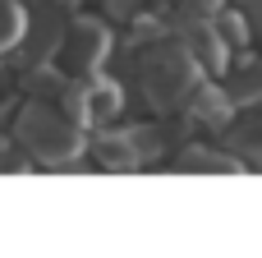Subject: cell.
Masks as SVG:
<instances>
[{"label": "cell", "mask_w": 262, "mask_h": 258, "mask_svg": "<svg viewBox=\"0 0 262 258\" xmlns=\"http://www.w3.org/2000/svg\"><path fill=\"white\" fill-rule=\"evenodd\" d=\"M239 14H244V23H249V37L262 42V0H239Z\"/></svg>", "instance_id": "15"}, {"label": "cell", "mask_w": 262, "mask_h": 258, "mask_svg": "<svg viewBox=\"0 0 262 258\" xmlns=\"http://www.w3.org/2000/svg\"><path fill=\"white\" fill-rule=\"evenodd\" d=\"M14 143L32 162H46V166H69L88 148L83 125L69 111H60L55 102H41V97L23 102V111L14 115Z\"/></svg>", "instance_id": "2"}, {"label": "cell", "mask_w": 262, "mask_h": 258, "mask_svg": "<svg viewBox=\"0 0 262 258\" xmlns=\"http://www.w3.org/2000/svg\"><path fill=\"white\" fill-rule=\"evenodd\" d=\"M23 28H28L23 5L18 0H0V51H14L18 37H23Z\"/></svg>", "instance_id": "12"}, {"label": "cell", "mask_w": 262, "mask_h": 258, "mask_svg": "<svg viewBox=\"0 0 262 258\" xmlns=\"http://www.w3.org/2000/svg\"><path fill=\"white\" fill-rule=\"evenodd\" d=\"M230 148L249 162V166H262V102L258 106H244V115L235 120L230 115Z\"/></svg>", "instance_id": "9"}, {"label": "cell", "mask_w": 262, "mask_h": 258, "mask_svg": "<svg viewBox=\"0 0 262 258\" xmlns=\"http://www.w3.org/2000/svg\"><path fill=\"white\" fill-rule=\"evenodd\" d=\"M101 9H106L111 18H134V14L143 9V0H101Z\"/></svg>", "instance_id": "16"}, {"label": "cell", "mask_w": 262, "mask_h": 258, "mask_svg": "<svg viewBox=\"0 0 262 258\" xmlns=\"http://www.w3.org/2000/svg\"><path fill=\"white\" fill-rule=\"evenodd\" d=\"M244 162L235 152H212L207 143H193L175 157V171H203V175H235Z\"/></svg>", "instance_id": "10"}, {"label": "cell", "mask_w": 262, "mask_h": 258, "mask_svg": "<svg viewBox=\"0 0 262 258\" xmlns=\"http://www.w3.org/2000/svg\"><path fill=\"white\" fill-rule=\"evenodd\" d=\"M221 88H226V97H230L235 111L258 106V102H262V60H258V55H244L239 65H230Z\"/></svg>", "instance_id": "8"}, {"label": "cell", "mask_w": 262, "mask_h": 258, "mask_svg": "<svg viewBox=\"0 0 262 258\" xmlns=\"http://www.w3.org/2000/svg\"><path fill=\"white\" fill-rule=\"evenodd\" d=\"M60 5H78V0H60Z\"/></svg>", "instance_id": "17"}, {"label": "cell", "mask_w": 262, "mask_h": 258, "mask_svg": "<svg viewBox=\"0 0 262 258\" xmlns=\"http://www.w3.org/2000/svg\"><path fill=\"white\" fill-rule=\"evenodd\" d=\"M166 14H175V18H189V14H216L221 9V0H157Z\"/></svg>", "instance_id": "13"}, {"label": "cell", "mask_w": 262, "mask_h": 258, "mask_svg": "<svg viewBox=\"0 0 262 258\" xmlns=\"http://www.w3.org/2000/svg\"><path fill=\"white\" fill-rule=\"evenodd\" d=\"M78 92H83V120H88V125H111V120L124 111V88H120V78H106L101 69H97V74H83V78H78Z\"/></svg>", "instance_id": "5"}, {"label": "cell", "mask_w": 262, "mask_h": 258, "mask_svg": "<svg viewBox=\"0 0 262 258\" xmlns=\"http://www.w3.org/2000/svg\"><path fill=\"white\" fill-rule=\"evenodd\" d=\"M111 32H106V23L101 18H74V23H64V37H60V65H64V74L69 78H83V74H97L101 65H106V55H111Z\"/></svg>", "instance_id": "3"}, {"label": "cell", "mask_w": 262, "mask_h": 258, "mask_svg": "<svg viewBox=\"0 0 262 258\" xmlns=\"http://www.w3.org/2000/svg\"><path fill=\"white\" fill-rule=\"evenodd\" d=\"M175 32H180L184 51L198 60V69L221 74V69L230 65V42H226V37H221V28L212 23V14H189V18H180V23H175Z\"/></svg>", "instance_id": "4"}, {"label": "cell", "mask_w": 262, "mask_h": 258, "mask_svg": "<svg viewBox=\"0 0 262 258\" xmlns=\"http://www.w3.org/2000/svg\"><path fill=\"white\" fill-rule=\"evenodd\" d=\"M134 74H138V88H143L147 106H157V111L180 106L189 97V88L203 78V69L184 51V42L180 37H166V32L152 37V42H143L134 51Z\"/></svg>", "instance_id": "1"}, {"label": "cell", "mask_w": 262, "mask_h": 258, "mask_svg": "<svg viewBox=\"0 0 262 258\" xmlns=\"http://www.w3.org/2000/svg\"><path fill=\"white\" fill-rule=\"evenodd\" d=\"M184 111H189V120L193 125H203V129H226L230 125V115H235V106H230V97H226V88L221 83H193L189 88V97L180 102Z\"/></svg>", "instance_id": "6"}, {"label": "cell", "mask_w": 262, "mask_h": 258, "mask_svg": "<svg viewBox=\"0 0 262 258\" xmlns=\"http://www.w3.org/2000/svg\"><path fill=\"white\" fill-rule=\"evenodd\" d=\"M60 37H64V14H60V9H46V14H37V18H28V28H23V37H18L23 60H28V65L55 60Z\"/></svg>", "instance_id": "7"}, {"label": "cell", "mask_w": 262, "mask_h": 258, "mask_svg": "<svg viewBox=\"0 0 262 258\" xmlns=\"http://www.w3.org/2000/svg\"><path fill=\"white\" fill-rule=\"evenodd\" d=\"M221 14V9H216ZM216 28H221V37L226 42H235V46H249V23H244V14L235 9V14H221L216 18Z\"/></svg>", "instance_id": "14"}, {"label": "cell", "mask_w": 262, "mask_h": 258, "mask_svg": "<svg viewBox=\"0 0 262 258\" xmlns=\"http://www.w3.org/2000/svg\"><path fill=\"white\" fill-rule=\"evenodd\" d=\"M92 152H97V162H101L106 171H134V166H138V152H134V143H129L124 129L101 134V138L92 143Z\"/></svg>", "instance_id": "11"}]
</instances>
